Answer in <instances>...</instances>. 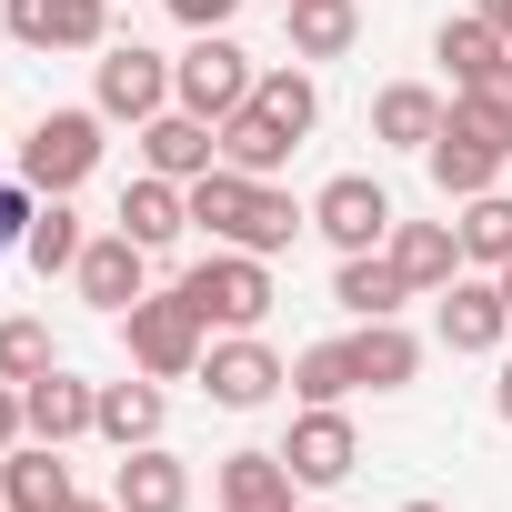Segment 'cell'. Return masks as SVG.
<instances>
[{"instance_id":"obj_1","label":"cell","mask_w":512,"mask_h":512,"mask_svg":"<svg viewBox=\"0 0 512 512\" xmlns=\"http://www.w3.org/2000/svg\"><path fill=\"white\" fill-rule=\"evenodd\" d=\"M191 231H211L221 251H292L302 231H312V211L282 191V181H251V171H231V161H211L201 181H191Z\"/></svg>"},{"instance_id":"obj_2","label":"cell","mask_w":512,"mask_h":512,"mask_svg":"<svg viewBox=\"0 0 512 512\" xmlns=\"http://www.w3.org/2000/svg\"><path fill=\"white\" fill-rule=\"evenodd\" d=\"M121 342H131V372H151V382H181V372H201V352H211V322H201V302L171 282V292H141V302L121 312Z\"/></svg>"},{"instance_id":"obj_3","label":"cell","mask_w":512,"mask_h":512,"mask_svg":"<svg viewBox=\"0 0 512 512\" xmlns=\"http://www.w3.org/2000/svg\"><path fill=\"white\" fill-rule=\"evenodd\" d=\"M101 131H111L101 111H41V121H31V141H21V181H31L41 201H71V191L101 171V151H111Z\"/></svg>"},{"instance_id":"obj_4","label":"cell","mask_w":512,"mask_h":512,"mask_svg":"<svg viewBox=\"0 0 512 512\" xmlns=\"http://www.w3.org/2000/svg\"><path fill=\"white\" fill-rule=\"evenodd\" d=\"M181 292L201 302L211 332H262V322H272V262H262V251H221V241H211V262H191Z\"/></svg>"},{"instance_id":"obj_5","label":"cell","mask_w":512,"mask_h":512,"mask_svg":"<svg viewBox=\"0 0 512 512\" xmlns=\"http://www.w3.org/2000/svg\"><path fill=\"white\" fill-rule=\"evenodd\" d=\"M251 81H262V71H251V51H241L231 31H191V51L171 61V101L201 111V121H231V111L251 101Z\"/></svg>"},{"instance_id":"obj_6","label":"cell","mask_w":512,"mask_h":512,"mask_svg":"<svg viewBox=\"0 0 512 512\" xmlns=\"http://www.w3.org/2000/svg\"><path fill=\"white\" fill-rule=\"evenodd\" d=\"M91 111L101 121H161L171 111V61L161 51H141V41H101V61H91Z\"/></svg>"},{"instance_id":"obj_7","label":"cell","mask_w":512,"mask_h":512,"mask_svg":"<svg viewBox=\"0 0 512 512\" xmlns=\"http://www.w3.org/2000/svg\"><path fill=\"white\" fill-rule=\"evenodd\" d=\"M392 221H402V211H392V191H382L372 171H332V181L312 191V231H322L332 251H382Z\"/></svg>"},{"instance_id":"obj_8","label":"cell","mask_w":512,"mask_h":512,"mask_svg":"<svg viewBox=\"0 0 512 512\" xmlns=\"http://www.w3.org/2000/svg\"><path fill=\"white\" fill-rule=\"evenodd\" d=\"M282 462H292V482H302V492H342V482L362 472V432H352V412H342V402H302V422H292Z\"/></svg>"},{"instance_id":"obj_9","label":"cell","mask_w":512,"mask_h":512,"mask_svg":"<svg viewBox=\"0 0 512 512\" xmlns=\"http://www.w3.org/2000/svg\"><path fill=\"white\" fill-rule=\"evenodd\" d=\"M282 382H292V362H282L262 332H221V342L201 352V392H211L221 412H262Z\"/></svg>"},{"instance_id":"obj_10","label":"cell","mask_w":512,"mask_h":512,"mask_svg":"<svg viewBox=\"0 0 512 512\" xmlns=\"http://www.w3.org/2000/svg\"><path fill=\"white\" fill-rule=\"evenodd\" d=\"M422 161H432V191H442V201H472V191H502V171H512V151H502V141L482 131V121H462V111L442 121V141H432Z\"/></svg>"},{"instance_id":"obj_11","label":"cell","mask_w":512,"mask_h":512,"mask_svg":"<svg viewBox=\"0 0 512 512\" xmlns=\"http://www.w3.org/2000/svg\"><path fill=\"white\" fill-rule=\"evenodd\" d=\"M71 282H81V302H101V312L121 322V312L151 292V251H141L131 231H91V241H81V262H71Z\"/></svg>"},{"instance_id":"obj_12","label":"cell","mask_w":512,"mask_h":512,"mask_svg":"<svg viewBox=\"0 0 512 512\" xmlns=\"http://www.w3.org/2000/svg\"><path fill=\"white\" fill-rule=\"evenodd\" d=\"M11 41L21 51H101L111 41V0H11Z\"/></svg>"},{"instance_id":"obj_13","label":"cell","mask_w":512,"mask_h":512,"mask_svg":"<svg viewBox=\"0 0 512 512\" xmlns=\"http://www.w3.org/2000/svg\"><path fill=\"white\" fill-rule=\"evenodd\" d=\"M211 161H221V121H201V111H181V101H171L161 121H141V171H161V181L191 191Z\"/></svg>"},{"instance_id":"obj_14","label":"cell","mask_w":512,"mask_h":512,"mask_svg":"<svg viewBox=\"0 0 512 512\" xmlns=\"http://www.w3.org/2000/svg\"><path fill=\"white\" fill-rule=\"evenodd\" d=\"M502 342H512V302H502V282H492V272L442 282V352H502Z\"/></svg>"},{"instance_id":"obj_15","label":"cell","mask_w":512,"mask_h":512,"mask_svg":"<svg viewBox=\"0 0 512 512\" xmlns=\"http://www.w3.org/2000/svg\"><path fill=\"white\" fill-rule=\"evenodd\" d=\"M91 412H101V382H81V372H61V362H51L41 382H21V422H31V442H61V452H71V442L91 432Z\"/></svg>"},{"instance_id":"obj_16","label":"cell","mask_w":512,"mask_h":512,"mask_svg":"<svg viewBox=\"0 0 512 512\" xmlns=\"http://www.w3.org/2000/svg\"><path fill=\"white\" fill-rule=\"evenodd\" d=\"M211 492H221V512H302V482L282 452H221Z\"/></svg>"},{"instance_id":"obj_17","label":"cell","mask_w":512,"mask_h":512,"mask_svg":"<svg viewBox=\"0 0 512 512\" xmlns=\"http://www.w3.org/2000/svg\"><path fill=\"white\" fill-rule=\"evenodd\" d=\"M0 502H11V512H71L81 482H71L61 442H11V452H0Z\"/></svg>"},{"instance_id":"obj_18","label":"cell","mask_w":512,"mask_h":512,"mask_svg":"<svg viewBox=\"0 0 512 512\" xmlns=\"http://www.w3.org/2000/svg\"><path fill=\"white\" fill-rule=\"evenodd\" d=\"M342 352H352V382H362V392H412V382H422V342L402 332V312H392V322H352Z\"/></svg>"},{"instance_id":"obj_19","label":"cell","mask_w":512,"mask_h":512,"mask_svg":"<svg viewBox=\"0 0 512 512\" xmlns=\"http://www.w3.org/2000/svg\"><path fill=\"white\" fill-rule=\"evenodd\" d=\"M442 121H452V101L432 81H382L372 91V141H392V151H432Z\"/></svg>"},{"instance_id":"obj_20","label":"cell","mask_w":512,"mask_h":512,"mask_svg":"<svg viewBox=\"0 0 512 512\" xmlns=\"http://www.w3.org/2000/svg\"><path fill=\"white\" fill-rule=\"evenodd\" d=\"M111 502H121V512H191V462L161 452V442H141V452H121Z\"/></svg>"},{"instance_id":"obj_21","label":"cell","mask_w":512,"mask_h":512,"mask_svg":"<svg viewBox=\"0 0 512 512\" xmlns=\"http://www.w3.org/2000/svg\"><path fill=\"white\" fill-rule=\"evenodd\" d=\"M332 302H342L352 322H392V312L412 302V282H402V262H392V251H342V272H332Z\"/></svg>"},{"instance_id":"obj_22","label":"cell","mask_w":512,"mask_h":512,"mask_svg":"<svg viewBox=\"0 0 512 512\" xmlns=\"http://www.w3.org/2000/svg\"><path fill=\"white\" fill-rule=\"evenodd\" d=\"M111 231H131L141 251H171V241L191 231V191H181V181H161V171H141V181L121 191V221H111Z\"/></svg>"},{"instance_id":"obj_23","label":"cell","mask_w":512,"mask_h":512,"mask_svg":"<svg viewBox=\"0 0 512 512\" xmlns=\"http://www.w3.org/2000/svg\"><path fill=\"white\" fill-rule=\"evenodd\" d=\"M161 422H171V402H161V382L141 372V382H101V412H91V432L111 442V452H141V442H161Z\"/></svg>"},{"instance_id":"obj_24","label":"cell","mask_w":512,"mask_h":512,"mask_svg":"<svg viewBox=\"0 0 512 512\" xmlns=\"http://www.w3.org/2000/svg\"><path fill=\"white\" fill-rule=\"evenodd\" d=\"M392 262H402V282L412 292H442V282H462V231L452 221H392Z\"/></svg>"},{"instance_id":"obj_25","label":"cell","mask_w":512,"mask_h":512,"mask_svg":"<svg viewBox=\"0 0 512 512\" xmlns=\"http://www.w3.org/2000/svg\"><path fill=\"white\" fill-rule=\"evenodd\" d=\"M432 61L452 71V91H472V81H492V71L512 61V41H502L482 11H462V21H442V31H432Z\"/></svg>"},{"instance_id":"obj_26","label":"cell","mask_w":512,"mask_h":512,"mask_svg":"<svg viewBox=\"0 0 512 512\" xmlns=\"http://www.w3.org/2000/svg\"><path fill=\"white\" fill-rule=\"evenodd\" d=\"M282 31H292V61H342L362 41V0H292Z\"/></svg>"},{"instance_id":"obj_27","label":"cell","mask_w":512,"mask_h":512,"mask_svg":"<svg viewBox=\"0 0 512 512\" xmlns=\"http://www.w3.org/2000/svg\"><path fill=\"white\" fill-rule=\"evenodd\" d=\"M292 151H302V141H292L282 121H262L251 101L221 121V161H231V171H251V181H282V161H292Z\"/></svg>"},{"instance_id":"obj_28","label":"cell","mask_w":512,"mask_h":512,"mask_svg":"<svg viewBox=\"0 0 512 512\" xmlns=\"http://www.w3.org/2000/svg\"><path fill=\"white\" fill-rule=\"evenodd\" d=\"M452 231H462V272H502L512 262V191H472Z\"/></svg>"},{"instance_id":"obj_29","label":"cell","mask_w":512,"mask_h":512,"mask_svg":"<svg viewBox=\"0 0 512 512\" xmlns=\"http://www.w3.org/2000/svg\"><path fill=\"white\" fill-rule=\"evenodd\" d=\"M81 241H91V231H81V211H71V201H41V211H31V231H21V262L51 282V272H71V262H81Z\"/></svg>"},{"instance_id":"obj_30","label":"cell","mask_w":512,"mask_h":512,"mask_svg":"<svg viewBox=\"0 0 512 512\" xmlns=\"http://www.w3.org/2000/svg\"><path fill=\"white\" fill-rule=\"evenodd\" d=\"M251 111H262V121H282L292 141H312V121H322V91H312V71H262V81H251Z\"/></svg>"},{"instance_id":"obj_31","label":"cell","mask_w":512,"mask_h":512,"mask_svg":"<svg viewBox=\"0 0 512 512\" xmlns=\"http://www.w3.org/2000/svg\"><path fill=\"white\" fill-rule=\"evenodd\" d=\"M292 392H302V402H352V392H362V382H352V352H342V342L292 352Z\"/></svg>"},{"instance_id":"obj_32","label":"cell","mask_w":512,"mask_h":512,"mask_svg":"<svg viewBox=\"0 0 512 512\" xmlns=\"http://www.w3.org/2000/svg\"><path fill=\"white\" fill-rule=\"evenodd\" d=\"M61 352H51V322H31V312H11L0 322V382H41Z\"/></svg>"},{"instance_id":"obj_33","label":"cell","mask_w":512,"mask_h":512,"mask_svg":"<svg viewBox=\"0 0 512 512\" xmlns=\"http://www.w3.org/2000/svg\"><path fill=\"white\" fill-rule=\"evenodd\" d=\"M452 111H462V121H482V131H492V141L512 151V61H502L492 81H472V91H452Z\"/></svg>"},{"instance_id":"obj_34","label":"cell","mask_w":512,"mask_h":512,"mask_svg":"<svg viewBox=\"0 0 512 512\" xmlns=\"http://www.w3.org/2000/svg\"><path fill=\"white\" fill-rule=\"evenodd\" d=\"M31 211H41V191H31L21 171H0V251H21V231H31Z\"/></svg>"},{"instance_id":"obj_35","label":"cell","mask_w":512,"mask_h":512,"mask_svg":"<svg viewBox=\"0 0 512 512\" xmlns=\"http://www.w3.org/2000/svg\"><path fill=\"white\" fill-rule=\"evenodd\" d=\"M231 11H241V0H171L181 31H231Z\"/></svg>"},{"instance_id":"obj_36","label":"cell","mask_w":512,"mask_h":512,"mask_svg":"<svg viewBox=\"0 0 512 512\" xmlns=\"http://www.w3.org/2000/svg\"><path fill=\"white\" fill-rule=\"evenodd\" d=\"M11 442H31V422H21V382H0V452Z\"/></svg>"},{"instance_id":"obj_37","label":"cell","mask_w":512,"mask_h":512,"mask_svg":"<svg viewBox=\"0 0 512 512\" xmlns=\"http://www.w3.org/2000/svg\"><path fill=\"white\" fill-rule=\"evenodd\" d=\"M472 11H482V21H492V31L512 41V0H472Z\"/></svg>"},{"instance_id":"obj_38","label":"cell","mask_w":512,"mask_h":512,"mask_svg":"<svg viewBox=\"0 0 512 512\" xmlns=\"http://www.w3.org/2000/svg\"><path fill=\"white\" fill-rule=\"evenodd\" d=\"M492 412H502V422H512V362H502V382H492Z\"/></svg>"},{"instance_id":"obj_39","label":"cell","mask_w":512,"mask_h":512,"mask_svg":"<svg viewBox=\"0 0 512 512\" xmlns=\"http://www.w3.org/2000/svg\"><path fill=\"white\" fill-rule=\"evenodd\" d=\"M492 282H502V302H512V262H502V272H492Z\"/></svg>"},{"instance_id":"obj_40","label":"cell","mask_w":512,"mask_h":512,"mask_svg":"<svg viewBox=\"0 0 512 512\" xmlns=\"http://www.w3.org/2000/svg\"><path fill=\"white\" fill-rule=\"evenodd\" d=\"M71 512H121V502H71Z\"/></svg>"},{"instance_id":"obj_41","label":"cell","mask_w":512,"mask_h":512,"mask_svg":"<svg viewBox=\"0 0 512 512\" xmlns=\"http://www.w3.org/2000/svg\"><path fill=\"white\" fill-rule=\"evenodd\" d=\"M402 512H452V502H402Z\"/></svg>"},{"instance_id":"obj_42","label":"cell","mask_w":512,"mask_h":512,"mask_svg":"<svg viewBox=\"0 0 512 512\" xmlns=\"http://www.w3.org/2000/svg\"><path fill=\"white\" fill-rule=\"evenodd\" d=\"M272 11H292V0H272Z\"/></svg>"},{"instance_id":"obj_43","label":"cell","mask_w":512,"mask_h":512,"mask_svg":"<svg viewBox=\"0 0 512 512\" xmlns=\"http://www.w3.org/2000/svg\"><path fill=\"white\" fill-rule=\"evenodd\" d=\"M312 512H332V502H312Z\"/></svg>"},{"instance_id":"obj_44","label":"cell","mask_w":512,"mask_h":512,"mask_svg":"<svg viewBox=\"0 0 512 512\" xmlns=\"http://www.w3.org/2000/svg\"><path fill=\"white\" fill-rule=\"evenodd\" d=\"M0 512H11V502H0Z\"/></svg>"}]
</instances>
